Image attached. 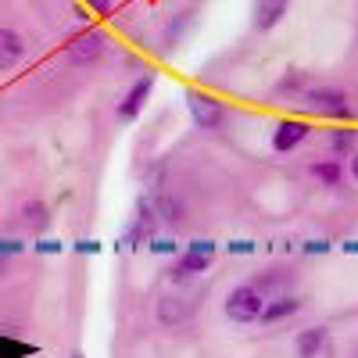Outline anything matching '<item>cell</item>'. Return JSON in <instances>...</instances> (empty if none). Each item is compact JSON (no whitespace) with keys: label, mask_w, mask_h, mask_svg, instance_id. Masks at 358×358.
Returning <instances> with one entry per match:
<instances>
[{"label":"cell","mask_w":358,"mask_h":358,"mask_svg":"<svg viewBox=\"0 0 358 358\" xmlns=\"http://www.w3.org/2000/svg\"><path fill=\"white\" fill-rule=\"evenodd\" d=\"M301 104L308 115L315 118H330V122H351V104H348V94L337 86H308L301 94Z\"/></svg>","instance_id":"cell-1"},{"label":"cell","mask_w":358,"mask_h":358,"mask_svg":"<svg viewBox=\"0 0 358 358\" xmlns=\"http://www.w3.org/2000/svg\"><path fill=\"white\" fill-rule=\"evenodd\" d=\"M187 111L194 118V126L204 133H219L229 118L226 104L215 94H208V90H187Z\"/></svg>","instance_id":"cell-2"},{"label":"cell","mask_w":358,"mask_h":358,"mask_svg":"<svg viewBox=\"0 0 358 358\" xmlns=\"http://www.w3.org/2000/svg\"><path fill=\"white\" fill-rule=\"evenodd\" d=\"M265 308V294L255 283H241L226 294V315L233 322H255Z\"/></svg>","instance_id":"cell-3"},{"label":"cell","mask_w":358,"mask_h":358,"mask_svg":"<svg viewBox=\"0 0 358 358\" xmlns=\"http://www.w3.org/2000/svg\"><path fill=\"white\" fill-rule=\"evenodd\" d=\"M65 50H69V57L76 65H94L97 57H104V50H108V36L101 33V29H83V33H76L69 43H65Z\"/></svg>","instance_id":"cell-4"},{"label":"cell","mask_w":358,"mask_h":358,"mask_svg":"<svg viewBox=\"0 0 358 358\" xmlns=\"http://www.w3.org/2000/svg\"><path fill=\"white\" fill-rule=\"evenodd\" d=\"M294 351H297V358H337L334 334L326 330V326H308V330H301L294 341Z\"/></svg>","instance_id":"cell-5"},{"label":"cell","mask_w":358,"mask_h":358,"mask_svg":"<svg viewBox=\"0 0 358 358\" xmlns=\"http://www.w3.org/2000/svg\"><path fill=\"white\" fill-rule=\"evenodd\" d=\"M151 94H155V72H147V76H140V79L126 90V97L118 101V118H122V122H133V118L147 108Z\"/></svg>","instance_id":"cell-6"},{"label":"cell","mask_w":358,"mask_h":358,"mask_svg":"<svg viewBox=\"0 0 358 358\" xmlns=\"http://www.w3.org/2000/svg\"><path fill=\"white\" fill-rule=\"evenodd\" d=\"M308 133H312V126L305 122V118H283V122L273 129V151L276 155L297 151V147L308 140Z\"/></svg>","instance_id":"cell-7"},{"label":"cell","mask_w":358,"mask_h":358,"mask_svg":"<svg viewBox=\"0 0 358 358\" xmlns=\"http://www.w3.org/2000/svg\"><path fill=\"white\" fill-rule=\"evenodd\" d=\"M290 11V0H251V25L258 33H268L276 29Z\"/></svg>","instance_id":"cell-8"},{"label":"cell","mask_w":358,"mask_h":358,"mask_svg":"<svg viewBox=\"0 0 358 358\" xmlns=\"http://www.w3.org/2000/svg\"><path fill=\"white\" fill-rule=\"evenodd\" d=\"M208 265H212V258H204V255H197V251H183V255L172 262L169 280H172V283H187V280H194L197 273H208Z\"/></svg>","instance_id":"cell-9"},{"label":"cell","mask_w":358,"mask_h":358,"mask_svg":"<svg viewBox=\"0 0 358 358\" xmlns=\"http://www.w3.org/2000/svg\"><path fill=\"white\" fill-rule=\"evenodd\" d=\"M297 312H301V297L280 294V297H273V301H265L258 322H262V326H273V322H283V319H290V315H297Z\"/></svg>","instance_id":"cell-10"},{"label":"cell","mask_w":358,"mask_h":358,"mask_svg":"<svg viewBox=\"0 0 358 358\" xmlns=\"http://www.w3.org/2000/svg\"><path fill=\"white\" fill-rule=\"evenodd\" d=\"M155 215H158V212H155V208L140 197V201H136V219H133V226H129V233H126V244H151Z\"/></svg>","instance_id":"cell-11"},{"label":"cell","mask_w":358,"mask_h":358,"mask_svg":"<svg viewBox=\"0 0 358 358\" xmlns=\"http://www.w3.org/2000/svg\"><path fill=\"white\" fill-rule=\"evenodd\" d=\"M190 319V301L183 294H162L158 297V322L162 326H179Z\"/></svg>","instance_id":"cell-12"},{"label":"cell","mask_w":358,"mask_h":358,"mask_svg":"<svg viewBox=\"0 0 358 358\" xmlns=\"http://www.w3.org/2000/svg\"><path fill=\"white\" fill-rule=\"evenodd\" d=\"M22 57H25V40H22V33H15V29H8V25H0V72L15 69Z\"/></svg>","instance_id":"cell-13"},{"label":"cell","mask_w":358,"mask_h":358,"mask_svg":"<svg viewBox=\"0 0 358 358\" xmlns=\"http://www.w3.org/2000/svg\"><path fill=\"white\" fill-rule=\"evenodd\" d=\"M22 219H25V226L33 233H43L50 226V208L43 201H25L22 204Z\"/></svg>","instance_id":"cell-14"},{"label":"cell","mask_w":358,"mask_h":358,"mask_svg":"<svg viewBox=\"0 0 358 358\" xmlns=\"http://www.w3.org/2000/svg\"><path fill=\"white\" fill-rule=\"evenodd\" d=\"M330 147H334V155L337 158H355V151H358V129H334L330 133Z\"/></svg>","instance_id":"cell-15"},{"label":"cell","mask_w":358,"mask_h":358,"mask_svg":"<svg viewBox=\"0 0 358 358\" xmlns=\"http://www.w3.org/2000/svg\"><path fill=\"white\" fill-rule=\"evenodd\" d=\"M312 176L319 179L322 187H341L344 169H341V162H337V158H330V162H315V165H312Z\"/></svg>","instance_id":"cell-16"},{"label":"cell","mask_w":358,"mask_h":358,"mask_svg":"<svg viewBox=\"0 0 358 358\" xmlns=\"http://www.w3.org/2000/svg\"><path fill=\"white\" fill-rule=\"evenodd\" d=\"M155 212H158L169 226H179V222H183V204L172 201L169 194H162V197H158V208H155Z\"/></svg>","instance_id":"cell-17"},{"label":"cell","mask_w":358,"mask_h":358,"mask_svg":"<svg viewBox=\"0 0 358 358\" xmlns=\"http://www.w3.org/2000/svg\"><path fill=\"white\" fill-rule=\"evenodd\" d=\"M276 90H280V94H290V90H301V94H305V90H308V86H305V72H294V69H290V72L280 79Z\"/></svg>","instance_id":"cell-18"},{"label":"cell","mask_w":358,"mask_h":358,"mask_svg":"<svg viewBox=\"0 0 358 358\" xmlns=\"http://www.w3.org/2000/svg\"><path fill=\"white\" fill-rule=\"evenodd\" d=\"M187 251H197V255H204V258H215V241H204V236H197V241H190Z\"/></svg>","instance_id":"cell-19"},{"label":"cell","mask_w":358,"mask_h":358,"mask_svg":"<svg viewBox=\"0 0 358 358\" xmlns=\"http://www.w3.org/2000/svg\"><path fill=\"white\" fill-rule=\"evenodd\" d=\"M147 248H151L155 255H176L179 248L172 244V241H151V244H147Z\"/></svg>","instance_id":"cell-20"},{"label":"cell","mask_w":358,"mask_h":358,"mask_svg":"<svg viewBox=\"0 0 358 358\" xmlns=\"http://www.w3.org/2000/svg\"><path fill=\"white\" fill-rule=\"evenodd\" d=\"M86 8H94L97 15H111V8H115V0H86Z\"/></svg>","instance_id":"cell-21"},{"label":"cell","mask_w":358,"mask_h":358,"mask_svg":"<svg viewBox=\"0 0 358 358\" xmlns=\"http://www.w3.org/2000/svg\"><path fill=\"white\" fill-rule=\"evenodd\" d=\"M326 251H330V244H326V241H308L305 244V255H326Z\"/></svg>","instance_id":"cell-22"},{"label":"cell","mask_w":358,"mask_h":358,"mask_svg":"<svg viewBox=\"0 0 358 358\" xmlns=\"http://www.w3.org/2000/svg\"><path fill=\"white\" fill-rule=\"evenodd\" d=\"M229 251H233V255H251V251H255V244H251V241H233V244H229Z\"/></svg>","instance_id":"cell-23"},{"label":"cell","mask_w":358,"mask_h":358,"mask_svg":"<svg viewBox=\"0 0 358 358\" xmlns=\"http://www.w3.org/2000/svg\"><path fill=\"white\" fill-rule=\"evenodd\" d=\"M344 251H348V255H358V241H348V244H344Z\"/></svg>","instance_id":"cell-24"},{"label":"cell","mask_w":358,"mask_h":358,"mask_svg":"<svg viewBox=\"0 0 358 358\" xmlns=\"http://www.w3.org/2000/svg\"><path fill=\"white\" fill-rule=\"evenodd\" d=\"M351 176L358 179V151H355V158H351Z\"/></svg>","instance_id":"cell-25"},{"label":"cell","mask_w":358,"mask_h":358,"mask_svg":"<svg viewBox=\"0 0 358 358\" xmlns=\"http://www.w3.org/2000/svg\"><path fill=\"white\" fill-rule=\"evenodd\" d=\"M72 358H83V355H79V351H76V355H72Z\"/></svg>","instance_id":"cell-26"}]
</instances>
